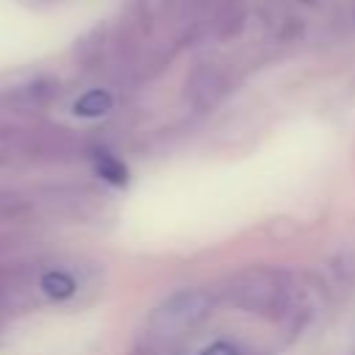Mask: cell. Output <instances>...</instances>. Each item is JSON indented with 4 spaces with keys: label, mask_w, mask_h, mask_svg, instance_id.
Segmentation results:
<instances>
[{
    "label": "cell",
    "mask_w": 355,
    "mask_h": 355,
    "mask_svg": "<svg viewBox=\"0 0 355 355\" xmlns=\"http://www.w3.org/2000/svg\"><path fill=\"white\" fill-rule=\"evenodd\" d=\"M200 355H239V349L230 341H214L211 347H205Z\"/></svg>",
    "instance_id": "cell-5"
},
{
    "label": "cell",
    "mask_w": 355,
    "mask_h": 355,
    "mask_svg": "<svg viewBox=\"0 0 355 355\" xmlns=\"http://www.w3.org/2000/svg\"><path fill=\"white\" fill-rule=\"evenodd\" d=\"M92 161H94V172H97L105 183H111V186H116V189L128 186L130 172H128V166H125L114 153H108V150H94Z\"/></svg>",
    "instance_id": "cell-2"
},
{
    "label": "cell",
    "mask_w": 355,
    "mask_h": 355,
    "mask_svg": "<svg viewBox=\"0 0 355 355\" xmlns=\"http://www.w3.org/2000/svg\"><path fill=\"white\" fill-rule=\"evenodd\" d=\"M214 308V300L208 291L202 288H183L178 294H172L169 300H164L153 316H150V324L164 333V336H178V333H186L191 327H197Z\"/></svg>",
    "instance_id": "cell-1"
},
{
    "label": "cell",
    "mask_w": 355,
    "mask_h": 355,
    "mask_svg": "<svg viewBox=\"0 0 355 355\" xmlns=\"http://www.w3.org/2000/svg\"><path fill=\"white\" fill-rule=\"evenodd\" d=\"M39 286H42V291L50 297V300H69L72 294H75V280H72V275L69 272H64V269H50V272H44L42 275V280H39Z\"/></svg>",
    "instance_id": "cell-4"
},
{
    "label": "cell",
    "mask_w": 355,
    "mask_h": 355,
    "mask_svg": "<svg viewBox=\"0 0 355 355\" xmlns=\"http://www.w3.org/2000/svg\"><path fill=\"white\" fill-rule=\"evenodd\" d=\"M114 105V97L105 92V89H92L86 92L83 97H78V103L72 105V111L78 116H86V119H94V116H105Z\"/></svg>",
    "instance_id": "cell-3"
}]
</instances>
